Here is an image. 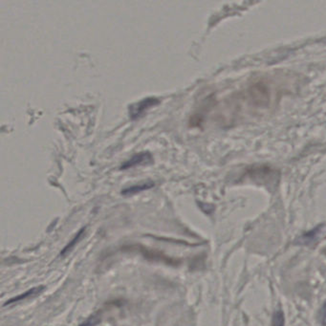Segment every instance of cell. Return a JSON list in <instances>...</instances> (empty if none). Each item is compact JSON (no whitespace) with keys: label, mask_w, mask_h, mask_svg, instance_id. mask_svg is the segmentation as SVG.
<instances>
[{"label":"cell","mask_w":326,"mask_h":326,"mask_svg":"<svg viewBox=\"0 0 326 326\" xmlns=\"http://www.w3.org/2000/svg\"><path fill=\"white\" fill-rule=\"evenodd\" d=\"M154 186L153 183H145V184H141V185H137V186H133L131 188H129V189H126L122 192V194L124 196H131V195H134V194H137V193H140V192H143V191H145V190H148L150 188H152Z\"/></svg>","instance_id":"obj_5"},{"label":"cell","mask_w":326,"mask_h":326,"mask_svg":"<svg viewBox=\"0 0 326 326\" xmlns=\"http://www.w3.org/2000/svg\"><path fill=\"white\" fill-rule=\"evenodd\" d=\"M321 320L324 326H326V303L324 305V307L322 308V312H321Z\"/></svg>","instance_id":"obj_8"},{"label":"cell","mask_w":326,"mask_h":326,"mask_svg":"<svg viewBox=\"0 0 326 326\" xmlns=\"http://www.w3.org/2000/svg\"><path fill=\"white\" fill-rule=\"evenodd\" d=\"M321 230H322V227L320 226V227L314 229L313 231L308 232V233L301 235L300 237H299L296 240V244H299V245H310L311 243H313V242H315L317 240L318 235L321 233Z\"/></svg>","instance_id":"obj_3"},{"label":"cell","mask_w":326,"mask_h":326,"mask_svg":"<svg viewBox=\"0 0 326 326\" xmlns=\"http://www.w3.org/2000/svg\"><path fill=\"white\" fill-rule=\"evenodd\" d=\"M151 161H152L151 155L149 153H144V152H143V153H140L138 155H135L130 161H128L126 164H124L122 166V169L123 170H127V169H130V168H132V167L137 166V165L150 163Z\"/></svg>","instance_id":"obj_2"},{"label":"cell","mask_w":326,"mask_h":326,"mask_svg":"<svg viewBox=\"0 0 326 326\" xmlns=\"http://www.w3.org/2000/svg\"><path fill=\"white\" fill-rule=\"evenodd\" d=\"M284 315L281 310H277L273 316V321H272V326H284Z\"/></svg>","instance_id":"obj_6"},{"label":"cell","mask_w":326,"mask_h":326,"mask_svg":"<svg viewBox=\"0 0 326 326\" xmlns=\"http://www.w3.org/2000/svg\"><path fill=\"white\" fill-rule=\"evenodd\" d=\"M84 233V228L83 229H81L79 232H78V234H77V235L71 240V242L66 246L65 248L64 249V251L62 252V255L64 256L65 254H66L68 251H70L71 249L73 248L75 245H76V243L78 242V240H79V238H80V236L82 235V234Z\"/></svg>","instance_id":"obj_7"},{"label":"cell","mask_w":326,"mask_h":326,"mask_svg":"<svg viewBox=\"0 0 326 326\" xmlns=\"http://www.w3.org/2000/svg\"><path fill=\"white\" fill-rule=\"evenodd\" d=\"M43 290H44V286H39V287L33 288V289H31V290H29V291L25 292L24 294H21V295L17 296L16 298H13V299L8 300V301L4 304V306H7V305H10V304H12V303H15V302H18V301H20V300H26L28 298H31V297H34V296L39 295Z\"/></svg>","instance_id":"obj_4"},{"label":"cell","mask_w":326,"mask_h":326,"mask_svg":"<svg viewBox=\"0 0 326 326\" xmlns=\"http://www.w3.org/2000/svg\"><path fill=\"white\" fill-rule=\"evenodd\" d=\"M157 104H159V101L157 99L148 98V99H144L143 101H141L135 105H131L130 107V115L131 119L134 120V119L140 117L147 109L156 105Z\"/></svg>","instance_id":"obj_1"}]
</instances>
